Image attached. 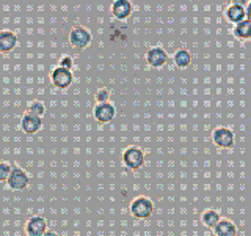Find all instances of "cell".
<instances>
[{
  "instance_id": "obj_14",
  "label": "cell",
  "mask_w": 251,
  "mask_h": 236,
  "mask_svg": "<svg viewBox=\"0 0 251 236\" xmlns=\"http://www.w3.org/2000/svg\"><path fill=\"white\" fill-rule=\"evenodd\" d=\"M215 236H237V227L229 219H222L214 228Z\"/></svg>"
},
{
  "instance_id": "obj_1",
  "label": "cell",
  "mask_w": 251,
  "mask_h": 236,
  "mask_svg": "<svg viewBox=\"0 0 251 236\" xmlns=\"http://www.w3.org/2000/svg\"><path fill=\"white\" fill-rule=\"evenodd\" d=\"M68 41H69L71 47H73L75 52H82V51H85L86 47L91 44L93 35H91V31L86 27L77 26V27H74L73 30L69 31Z\"/></svg>"
},
{
  "instance_id": "obj_6",
  "label": "cell",
  "mask_w": 251,
  "mask_h": 236,
  "mask_svg": "<svg viewBox=\"0 0 251 236\" xmlns=\"http://www.w3.org/2000/svg\"><path fill=\"white\" fill-rule=\"evenodd\" d=\"M6 184L10 189H13V191H24V189L28 187V184H30V177L24 169L13 167L11 175L8 178Z\"/></svg>"
},
{
  "instance_id": "obj_16",
  "label": "cell",
  "mask_w": 251,
  "mask_h": 236,
  "mask_svg": "<svg viewBox=\"0 0 251 236\" xmlns=\"http://www.w3.org/2000/svg\"><path fill=\"white\" fill-rule=\"evenodd\" d=\"M223 217L220 216V212L218 211H215V209H206L201 214V222H202V225L204 227H207V228H214L217 227V224L222 220Z\"/></svg>"
},
{
  "instance_id": "obj_3",
  "label": "cell",
  "mask_w": 251,
  "mask_h": 236,
  "mask_svg": "<svg viewBox=\"0 0 251 236\" xmlns=\"http://www.w3.org/2000/svg\"><path fill=\"white\" fill-rule=\"evenodd\" d=\"M154 212V203L148 197H137L130 203V214L137 219H148Z\"/></svg>"
},
{
  "instance_id": "obj_2",
  "label": "cell",
  "mask_w": 251,
  "mask_h": 236,
  "mask_svg": "<svg viewBox=\"0 0 251 236\" xmlns=\"http://www.w3.org/2000/svg\"><path fill=\"white\" fill-rule=\"evenodd\" d=\"M146 161L145 151L138 147H129L123 151V164L129 170H138L143 167Z\"/></svg>"
},
{
  "instance_id": "obj_8",
  "label": "cell",
  "mask_w": 251,
  "mask_h": 236,
  "mask_svg": "<svg viewBox=\"0 0 251 236\" xmlns=\"http://www.w3.org/2000/svg\"><path fill=\"white\" fill-rule=\"evenodd\" d=\"M225 16L231 24L237 26V24H240L247 19V3L240 2V0H235V2H232L229 6L226 8Z\"/></svg>"
},
{
  "instance_id": "obj_21",
  "label": "cell",
  "mask_w": 251,
  "mask_h": 236,
  "mask_svg": "<svg viewBox=\"0 0 251 236\" xmlns=\"http://www.w3.org/2000/svg\"><path fill=\"white\" fill-rule=\"evenodd\" d=\"M58 66L65 68V69H69V71H73V68H74V59L71 57V55H63V57L60 59Z\"/></svg>"
},
{
  "instance_id": "obj_9",
  "label": "cell",
  "mask_w": 251,
  "mask_h": 236,
  "mask_svg": "<svg viewBox=\"0 0 251 236\" xmlns=\"http://www.w3.org/2000/svg\"><path fill=\"white\" fill-rule=\"evenodd\" d=\"M116 115V107L112 102H104V104H96L93 109V117L94 120L100 124L110 123Z\"/></svg>"
},
{
  "instance_id": "obj_23",
  "label": "cell",
  "mask_w": 251,
  "mask_h": 236,
  "mask_svg": "<svg viewBox=\"0 0 251 236\" xmlns=\"http://www.w3.org/2000/svg\"><path fill=\"white\" fill-rule=\"evenodd\" d=\"M43 236H58V233L55 232V230H47Z\"/></svg>"
},
{
  "instance_id": "obj_13",
  "label": "cell",
  "mask_w": 251,
  "mask_h": 236,
  "mask_svg": "<svg viewBox=\"0 0 251 236\" xmlns=\"http://www.w3.org/2000/svg\"><path fill=\"white\" fill-rule=\"evenodd\" d=\"M18 46V36L11 30L0 31V54H10Z\"/></svg>"
},
{
  "instance_id": "obj_20",
  "label": "cell",
  "mask_w": 251,
  "mask_h": 236,
  "mask_svg": "<svg viewBox=\"0 0 251 236\" xmlns=\"http://www.w3.org/2000/svg\"><path fill=\"white\" fill-rule=\"evenodd\" d=\"M96 102L98 104H104V102H110V90L108 88H99L96 91Z\"/></svg>"
},
{
  "instance_id": "obj_4",
  "label": "cell",
  "mask_w": 251,
  "mask_h": 236,
  "mask_svg": "<svg viewBox=\"0 0 251 236\" xmlns=\"http://www.w3.org/2000/svg\"><path fill=\"white\" fill-rule=\"evenodd\" d=\"M50 82H52V85L55 87V88L68 90L74 82V74H73V71L65 69L61 66H57V68H53L52 73H50Z\"/></svg>"
},
{
  "instance_id": "obj_22",
  "label": "cell",
  "mask_w": 251,
  "mask_h": 236,
  "mask_svg": "<svg viewBox=\"0 0 251 236\" xmlns=\"http://www.w3.org/2000/svg\"><path fill=\"white\" fill-rule=\"evenodd\" d=\"M247 19L251 22V2L247 3Z\"/></svg>"
},
{
  "instance_id": "obj_19",
  "label": "cell",
  "mask_w": 251,
  "mask_h": 236,
  "mask_svg": "<svg viewBox=\"0 0 251 236\" xmlns=\"http://www.w3.org/2000/svg\"><path fill=\"white\" fill-rule=\"evenodd\" d=\"M11 170L13 167L10 164L5 161H0V181H8V178L11 175Z\"/></svg>"
},
{
  "instance_id": "obj_5",
  "label": "cell",
  "mask_w": 251,
  "mask_h": 236,
  "mask_svg": "<svg viewBox=\"0 0 251 236\" xmlns=\"http://www.w3.org/2000/svg\"><path fill=\"white\" fill-rule=\"evenodd\" d=\"M212 140H214V144L218 148L227 149V148L234 147L235 136L229 128H226V126H218V128H215L214 132H212Z\"/></svg>"
},
{
  "instance_id": "obj_12",
  "label": "cell",
  "mask_w": 251,
  "mask_h": 236,
  "mask_svg": "<svg viewBox=\"0 0 251 236\" xmlns=\"http://www.w3.org/2000/svg\"><path fill=\"white\" fill-rule=\"evenodd\" d=\"M47 232V222L41 216H33L25 222L27 236H43Z\"/></svg>"
},
{
  "instance_id": "obj_10",
  "label": "cell",
  "mask_w": 251,
  "mask_h": 236,
  "mask_svg": "<svg viewBox=\"0 0 251 236\" xmlns=\"http://www.w3.org/2000/svg\"><path fill=\"white\" fill-rule=\"evenodd\" d=\"M110 11H112V16L115 19L126 21L133 13V3L129 2V0H115L112 6H110Z\"/></svg>"
},
{
  "instance_id": "obj_17",
  "label": "cell",
  "mask_w": 251,
  "mask_h": 236,
  "mask_svg": "<svg viewBox=\"0 0 251 236\" xmlns=\"http://www.w3.org/2000/svg\"><path fill=\"white\" fill-rule=\"evenodd\" d=\"M173 60H175V65L179 68H187L190 66L192 63V54L188 49H177L173 55Z\"/></svg>"
},
{
  "instance_id": "obj_18",
  "label": "cell",
  "mask_w": 251,
  "mask_h": 236,
  "mask_svg": "<svg viewBox=\"0 0 251 236\" xmlns=\"http://www.w3.org/2000/svg\"><path fill=\"white\" fill-rule=\"evenodd\" d=\"M27 112L31 114V115H36V117H39V118H43V115L46 114V106H44V102H43V101H38V99L31 101L30 104H28V107H27Z\"/></svg>"
},
{
  "instance_id": "obj_11",
  "label": "cell",
  "mask_w": 251,
  "mask_h": 236,
  "mask_svg": "<svg viewBox=\"0 0 251 236\" xmlns=\"http://www.w3.org/2000/svg\"><path fill=\"white\" fill-rule=\"evenodd\" d=\"M41 128H43V118L31 115L28 112L24 114V117L21 118V129L25 134H28V136H33Z\"/></svg>"
},
{
  "instance_id": "obj_15",
  "label": "cell",
  "mask_w": 251,
  "mask_h": 236,
  "mask_svg": "<svg viewBox=\"0 0 251 236\" xmlns=\"http://www.w3.org/2000/svg\"><path fill=\"white\" fill-rule=\"evenodd\" d=\"M232 35L237 39H240V41H248V39H251V22L245 19L243 22L237 24V26H234Z\"/></svg>"
},
{
  "instance_id": "obj_7",
  "label": "cell",
  "mask_w": 251,
  "mask_h": 236,
  "mask_svg": "<svg viewBox=\"0 0 251 236\" xmlns=\"http://www.w3.org/2000/svg\"><path fill=\"white\" fill-rule=\"evenodd\" d=\"M146 63L149 66L152 68H162L163 65H167V61L170 59L168 52L163 49V47L160 46H154V47H149V49L146 51Z\"/></svg>"
}]
</instances>
